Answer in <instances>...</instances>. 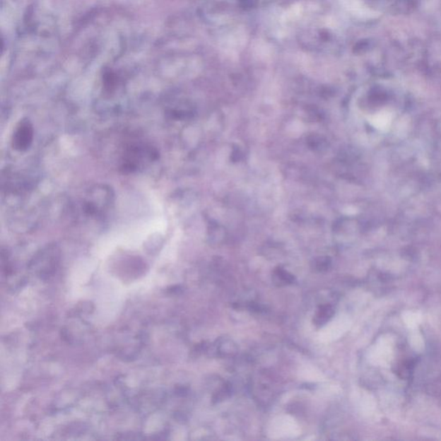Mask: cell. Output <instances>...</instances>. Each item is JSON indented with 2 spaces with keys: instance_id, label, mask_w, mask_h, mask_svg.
<instances>
[{
  "instance_id": "obj_1",
  "label": "cell",
  "mask_w": 441,
  "mask_h": 441,
  "mask_svg": "<svg viewBox=\"0 0 441 441\" xmlns=\"http://www.w3.org/2000/svg\"><path fill=\"white\" fill-rule=\"evenodd\" d=\"M34 129L30 120L22 119L15 129L13 148L18 151H25L33 144Z\"/></svg>"
},
{
  "instance_id": "obj_2",
  "label": "cell",
  "mask_w": 441,
  "mask_h": 441,
  "mask_svg": "<svg viewBox=\"0 0 441 441\" xmlns=\"http://www.w3.org/2000/svg\"><path fill=\"white\" fill-rule=\"evenodd\" d=\"M334 309L331 305H322L319 309L314 322L317 324H324L326 322H328L331 317H333Z\"/></svg>"
},
{
  "instance_id": "obj_3",
  "label": "cell",
  "mask_w": 441,
  "mask_h": 441,
  "mask_svg": "<svg viewBox=\"0 0 441 441\" xmlns=\"http://www.w3.org/2000/svg\"><path fill=\"white\" fill-rule=\"evenodd\" d=\"M295 281L293 275L283 270H278L275 274L274 282L278 286H286L293 283Z\"/></svg>"
},
{
  "instance_id": "obj_4",
  "label": "cell",
  "mask_w": 441,
  "mask_h": 441,
  "mask_svg": "<svg viewBox=\"0 0 441 441\" xmlns=\"http://www.w3.org/2000/svg\"><path fill=\"white\" fill-rule=\"evenodd\" d=\"M218 350L223 356H230L236 352V346L230 341H224L218 345Z\"/></svg>"
}]
</instances>
